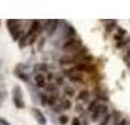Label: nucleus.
<instances>
[{"mask_svg": "<svg viewBox=\"0 0 130 125\" xmlns=\"http://www.w3.org/2000/svg\"><path fill=\"white\" fill-rule=\"evenodd\" d=\"M88 54V48L86 47H82L80 49H77L75 53L72 54H64L61 58L59 60V63L61 66H67V64H77V63H80L83 58H85V55Z\"/></svg>", "mask_w": 130, "mask_h": 125, "instance_id": "f257e3e1", "label": "nucleus"}, {"mask_svg": "<svg viewBox=\"0 0 130 125\" xmlns=\"http://www.w3.org/2000/svg\"><path fill=\"white\" fill-rule=\"evenodd\" d=\"M75 36H76V29H75V26L66 22V23L63 25V29H61V35H60L59 39H57L59 42L54 44V45H56V47H61L66 41H69V39L75 38Z\"/></svg>", "mask_w": 130, "mask_h": 125, "instance_id": "f03ea898", "label": "nucleus"}, {"mask_svg": "<svg viewBox=\"0 0 130 125\" xmlns=\"http://www.w3.org/2000/svg\"><path fill=\"white\" fill-rule=\"evenodd\" d=\"M66 20H57V19H48V20H42V31L45 32L47 36H53L60 25H63Z\"/></svg>", "mask_w": 130, "mask_h": 125, "instance_id": "7ed1b4c3", "label": "nucleus"}, {"mask_svg": "<svg viewBox=\"0 0 130 125\" xmlns=\"http://www.w3.org/2000/svg\"><path fill=\"white\" fill-rule=\"evenodd\" d=\"M6 25H7V29H9V34L12 36L13 41H18L21 38V32H22V20H18V19H9L6 20Z\"/></svg>", "mask_w": 130, "mask_h": 125, "instance_id": "20e7f679", "label": "nucleus"}, {"mask_svg": "<svg viewBox=\"0 0 130 125\" xmlns=\"http://www.w3.org/2000/svg\"><path fill=\"white\" fill-rule=\"evenodd\" d=\"M83 45H82V39L79 38V36H75V38H72L69 41H66L63 45H61V51L64 54H72L77 51V49H80Z\"/></svg>", "mask_w": 130, "mask_h": 125, "instance_id": "39448f33", "label": "nucleus"}, {"mask_svg": "<svg viewBox=\"0 0 130 125\" xmlns=\"http://www.w3.org/2000/svg\"><path fill=\"white\" fill-rule=\"evenodd\" d=\"M12 101L15 108L18 109H25V102H24V93H22V89L21 86H15L12 90Z\"/></svg>", "mask_w": 130, "mask_h": 125, "instance_id": "423d86ee", "label": "nucleus"}, {"mask_svg": "<svg viewBox=\"0 0 130 125\" xmlns=\"http://www.w3.org/2000/svg\"><path fill=\"white\" fill-rule=\"evenodd\" d=\"M108 112H110V111H108V106H107V105H101L100 103L98 108L91 113V121H92V122H98V121L104 118Z\"/></svg>", "mask_w": 130, "mask_h": 125, "instance_id": "0eeeda50", "label": "nucleus"}, {"mask_svg": "<svg viewBox=\"0 0 130 125\" xmlns=\"http://www.w3.org/2000/svg\"><path fill=\"white\" fill-rule=\"evenodd\" d=\"M64 74L70 79L72 82H75V83H83V76H85V74H82V73H77L75 68H72V70H66Z\"/></svg>", "mask_w": 130, "mask_h": 125, "instance_id": "6e6552de", "label": "nucleus"}, {"mask_svg": "<svg viewBox=\"0 0 130 125\" xmlns=\"http://www.w3.org/2000/svg\"><path fill=\"white\" fill-rule=\"evenodd\" d=\"M31 112H32V115H34L35 121H37L40 125H47V118H45V115H44V113H42L40 109L32 108V109H31Z\"/></svg>", "mask_w": 130, "mask_h": 125, "instance_id": "1a4fd4ad", "label": "nucleus"}, {"mask_svg": "<svg viewBox=\"0 0 130 125\" xmlns=\"http://www.w3.org/2000/svg\"><path fill=\"white\" fill-rule=\"evenodd\" d=\"M34 82H35V86L38 87V89H44L45 84H47V82H45V76L41 74V73H35V76H34Z\"/></svg>", "mask_w": 130, "mask_h": 125, "instance_id": "9d476101", "label": "nucleus"}, {"mask_svg": "<svg viewBox=\"0 0 130 125\" xmlns=\"http://www.w3.org/2000/svg\"><path fill=\"white\" fill-rule=\"evenodd\" d=\"M59 108L61 111H69L72 108V102L69 101V99H66V97H61L59 101Z\"/></svg>", "mask_w": 130, "mask_h": 125, "instance_id": "9b49d317", "label": "nucleus"}, {"mask_svg": "<svg viewBox=\"0 0 130 125\" xmlns=\"http://www.w3.org/2000/svg\"><path fill=\"white\" fill-rule=\"evenodd\" d=\"M59 95L57 93H54V95H48V97H47V106H50V108H54L56 106V103H59Z\"/></svg>", "mask_w": 130, "mask_h": 125, "instance_id": "f8f14e48", "label": "nucleus"}, {"mask_svg": "<svg viewBox=\"0 0 130 125\" xmlns=\"http://www.w3.org/2000/svg\"><path fill=\"white\" fill-rule=\"evenodd\" d=\"M13 73H15V76H16L18 79H21L22 82H25V83H28V82H29V74H28V73L19 71V70H16V68L13 70Z\"/></svg>", "mask_w": 130, "mask_h": 125, "instance_id": "ddd939ff", "label": "nucleus"}, {"mask_svg": "<svg viewBox=\"0 0 130 125\" xmlns=\"http://www.w3.org/2000/svg\"><path fill=\"white\" fill-rule=\"evenodd\" d=\"M124 36H127V32H126V29L124 28H117V34L114 35V41H121Z\"/></svg>", "mask_w": 130, "mask_h": 125, "instance_id": "4468645a", "label": "nucleus"}, {"mask_svg": "<svg viewBox=\"0 0 130 125\" xmlns=\"http://www.w3.org/2000/svg\"><path fill=\"white\" fill-rule=\"evenodd\" d=\"M126 45H130V36H124L121 41L116 42V48H117V49H121V48H124Z\"/></svg>", "mask_w": 130, "mask_h": 125, "instance_id": "2eb2a0df", "label": "nucleus"}, {"mask_svg": "<svg viewBox=\"0 0 130 125\" xmlns=\"http://www.w3.org/2000/svg\"><path fill=\"white\" fill-rule=\"evenodd\" d=\"M48 68H50V66H47V64H44V63H41V64H37L35 67H34V70H35V73H41V74H44V73L48 71Z\"/></svg>", "mask_w": 130, "mask_h": 125, "instance_id": "dca6fc26", "label": "nucleus"}, {"mask_svg": "<svg viewBox=\"0 0 130 125\" xmlns=\"http://www.w3.org/2000/svg\"><path fill=\"white\" fill-rule=\"evenodd\" d=\"M111 124H112V113L108 112L104 118L101 119V122L98 125H111Z\"/></svg>", "mask_w": 130, "mask_h": 125, "instance_id": "f3484780", "label": "nucleus"}, {"mask_svg": "<svg viewBox=\"0 0 130 125\" xmlns=\"http://www.w3.org/2000/svg\"><path fill=\"white\" fill-rule=\"evenodd\" d=\"M105 23H107L105 31L110 34V32H112V31H114V28L117 26V20H112V19H110V20H105Z\"/></svg>", "mask_w": 130, "mask_h": 125, "instance_id": "a211bd4d", "label": "nucleus"}, {"mask_svg": "<svg viewBox=\"0 0 130 125\" xmlns=\"http://www.w3.org/2000/svg\"><path fill=\"white\" fill-rule=\"evenodd\" d=\"M89 99V92L88 90H82L79 95H77V101L79 102H88Z\"/></svg>", "mask_w": 130, "mask_h": 125, "instance_id": "6ab92c4d", "label": "nucleus"}, {"mask_svg": "<svg viewBox=\"0 0 130 125\" xmlns=\"http://www.w3.org/2000/svg\"><path fill=\"white\" fill-rule=\"evenodd\" d=\"M63 93H64V96H67V97H73L76 92H75V89L70 87V86H64V87H63Z\"/></svg>", "mask_w": 130, "mask_h": 125, "instance_id": "aec40b11", "label": "nucleus"}, {"mask_svg": "<svg viewBox=\"0 0 130 125\" xmlns=\"http://www.w3.org/2000/svg\"><path fill=\"white\" fill-rule=\"evenodd\" d=\"M44 89L48 92V95H54V93H57V86L54 83H48V84H45V87Z\"/></svg>", "mask_w": 130, "mask_h": 125, "instance_id": "412c9836", "label": "nucleus"}, {"mask_svg": "<svg viewBox=\"0 0 130 125\" xmlns=\"http://www.w3.org/2000/svg\"><path fill=\"white\" fill-rule=\"evenodd\" d=\"M98 105H100V102H98V99H95V101H92V102L88 105V109H86V111H88L89 113H92L95 109L98 108Z\"/></svg>", "mask_w": 130, "mask_h": 125, "instance_id": "4be33fe9", "label": "nucleus"}, {"mask_svg": "<svg viewBox=\"0 0 130 125\" xmlns=\"http://www.w3.org/2000/svg\"><path fill=\"white\" fill-rule=\"evenodd\" d=\"M38 97H40V103H41L42 106H47V97H48L47 93H40Z\"/></svg>", "mask_w": 130, "mask_h": 125, "instance_id": "5701e85b", "label": "nucleus"}, {"mask_svg": "<svg viewBox=\"0 0 130 125\" xmlns=\"http://www.w3.org/2000/svg\"><path fill=\"white\" fill-rule=\"evenodd\" d=\"M67 122H69V116H67V115H60V116H59V122H57V124L66 125Z\"/></svg>", "mask_w": 130, "mask_h": 125, "instance_id": "b1692460", "label": "nucleus"}, {"mask_svg": "<svg viewBox=\"0 0 130 125\" xmlns=\"http://www.w3.org/2000/svg\"><path fill=\"white\" fill-rule=\"evenodd\" d=\"M129 60H130V45L127 47V49H126V54H124V61L127 63Z\"/></svg>", "mask_w": 130, "mask_h": 125, "instance_id": "393cba45", "label": "nucleus"}, {"mask_svg": "<svg viewBox=\"0 0 130 125\" xmlns=\"http://www.w3.org/2000/svg\"><path fill=\"white\" fill-rule=\"evenodd\" d=\"M64 84V79L63 77H56V86H61Z\"/></svg>", "mask_w": 130, "mask_h": 125, "instance_id": "a878e982", "label": "nucleus"}, {"mask_svg": "<svg viewBox=\"0 0 130 125\" xmlns=\"http://www.w3.org/2000/svg\"><path fill=\"white\" fill-rule=\"evenodd\" d=\"M72 125H82V121L79 118H73L72 119Z\"/></svg>", "mask_w": 130, "mask_h": 125, "instance_id": "bb28decb", "label": "nucleus"}, {"mask_svg": "<svg viewBox=\"0 0 130 125\" xmlns=\"http://www.w3.org/2000/svg\"><path fill=\"white\" fill-rule=\"evenodd\" d=\"M75 109H76V112H79V113H82V112H83V106L80 105V103H77L76 106H75Z\"/></svg>", "mask_w": 130, "mask_h": 125, "instance_id": "cd10ccee", "label": "nucleus"}, {"mask_svg": "<svg viewBox=\"0 0 130 125\" xmlns=\"http://www.w3.org/2000/svg\"><path fill=\"white\" fill-rule=\"evenodd\" d=\"M0 125H10V122H9L7 119H5V118L0 116Z\"/></svg>", "mask_w": 130, "mask_h": 125, "instance_id": "c85d7f7f", "label": "nucleus"}, {"mask_svg": "<svg viewBox=\"0 0 130 125\" xmlns=\"http://www.w3.org/2000/svg\"><path fill=\"white\" fill-rule=\"evenodd\" d=\"M51 109H53L54 113H60V112H61V109H60L59 106H54V108H51Z\"/></svg>", "mask_w": 130, "mask_h": 125, "instance_id": "c756f323", "label": "nucleus"}, {"mask_svg": "<svg viewBox=\"0 0 130 125\" xmlns=\"http://www.w3.org/2000/svg\"><path fill=\"white\" fill-rule=\"evenodd\" d=\"M44 42H45V39H44V38H41V39H40V45H38V48H40V49L44 47Z\"/></svg>", "mask_w": 130, "mask_h": 125, "instance_id": "7c9ffc66", "label": "nucleus"}, {"mask_svg": "<svg viewBox=\"0 0 130 125\" xmlns=\"http://www.w3.org/2000/svg\"><path fill=\"white\" fill-rule=\"evenodd\" d=\"M5 97H6V93H5V92H0V102L5 101Z\"/></svg>", "mask_w": 130, "mask_h": 125, "instance_id": "2f4dec72", "label": "nucleus"}, {"mask_svg": "<svg viewBox=\"0 0 130 125\" xmlns=\"http://www.w3.org/2000/svg\"><path fill=\"white\" fill-rule=\"evenodd\" d=\"M82 125H89V122L86 121V119H83V121H82Z\"/></svg>", "mask_w": 130, "mask_h": 125, "instance_id": "473e14b6", "label": "nucleus"}, {"mask_svg": "<svg viewBox=\"0 0 130 125\" xmlns=\"http://www.w3.org/2000/svg\"><path fill=\"white\" fill-rule=\"evenodd\" d=\"M127 67H129V68H130V60H129V61H127Z\"/></svg>", "mask_w": 130, "mask_h": 125, "instance_id": "72a5a7b5", "label": "nucleus"}, {"mask_svg": "<svg viewBox=\"0 0 130 125\" xmlns=\"http://www.w3.org/2000/svg\"><path fill=\"white\" fill-rule=\"evenodd\" d=\"M127 125H130V121H129V124H127Z\"/></svg>", "mask_w": 130, "mask_h": 125, "instance_id": "f704fd0d", "label": "nucleus"}, {"mask_svg": "<svg viewBox=\"0 0 130 125\" xmlns=\"http://www.w3.org/2000/svg\"><path fill=\"white\" fill-rule=\"evenodd\" d=\"M0 23H2V22H0Z\"/></svg>", "mask_w": 130, "mask_h": 125, "instance_id": "c9c22d12", "label": "nucleus"}]
</instances>
